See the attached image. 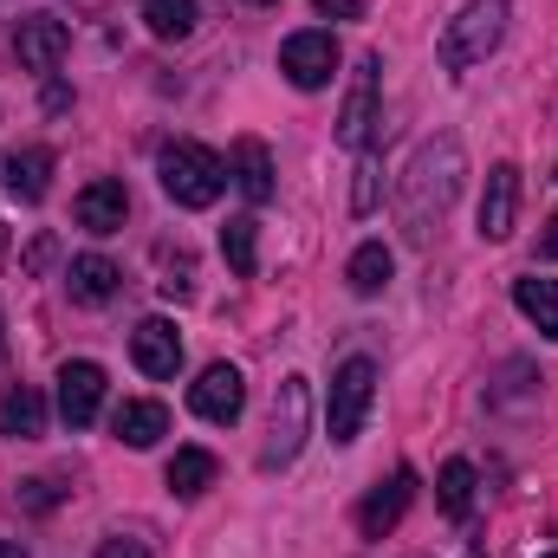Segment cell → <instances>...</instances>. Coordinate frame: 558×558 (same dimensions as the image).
Here are the masks:
<instances>
[{
    "instance_id": "6da1fadb",
    "label": "cell",
    "mask_w": 558,
    "mask_h": 558,
    "mask_svg": "<svg viewBox=\"0 0 558 558\" xmlns=\"http://www.w3.org/2000/svg\"><path fill=\"white\" fill-rule=\"evenodd\" d=\"M461 175H468V149H461L454 131H441V137H428L416 149V162H410L403 182H397V221H403L410 247H428V241H435L441 215H448L454 195H461Z\"/></svg>"
},
{
    "instance_id": "7a4b0ae2",
    "label": "cell",
    "mask_w": 558,
    "mask_h": 558,
    "mask_svg": "<svg viewBox=\"0 0 558 558\" xmlns=\"http://www.w3.org/2000/svg\"><path fill=\"white\" fill-rule=\"evenodd\" d=\"M156 175H162V195H169L175 208H215L221 189H228V162H221L208 143H189V137L162 149Z\"/></svg>"
},
{
    "instance_id": "3957f363",
    "label": "cell",
    "mask_w": 558,
    "mask_h": 558,
    "mask_svg": "<svg viewBox=\"0 0 558 558\" xmlns=\"http://www.w3.org/2000/svg\"><path fill=\"white\" fill-rule=\"evenodd\" d=\"M500 39H507V0H468V7L448 20V33H441V72L481 65Z\"/></svg>"
},
{
    "instance_id": "277c9868",
    "label": "cell",
    "mask_w": 558,
    "mask_h": 558,
    "mask_svg": "<svg viewBox=\"0 0 558 558\" xmlns=\"http://www.w3.org/2000/svg\"><path fill=\"white\" fill-rule=\"evenodd\" d=\"M371 397H377V364L371 357H344L338 377H331V403H325V428H331L338 448L357 441V428L371 416Z\"/></svg>"
},
{
    "instance_id": "5b68a950",
    "label": "cell",
    "mask_w": 558,
    "mask_h": 558,
    "mask_svg": "<svg viewBox=\"0 0 558 558\" xmlns=\"http://www.w3.org/2000/svg\"><path fill=\"white\" fill-rule=\"evenodd\" d=\"M305 416H312V390L305 377H286L274 397V422H267V448H260V468H292L299 448H305Z\"/></svg>"
},
{
    "instance_id": "8992f818",
    "label": "cell",
    "mask_w": 558,
    "mask_h": 558,
    "mask_svg": "<svg viewBox=\"0 0 558 558\" xmlns=\"http://www.w3.org/2000/svg\"><path fill=\"white\" fill-rule=\"evenodd\" d=\"M279 72L299 85V92H325L331 72H338V39L331 33H292L279 46Z\"/></svg>"
},
{
    "instance_id": "52a82bcc",
    "label": "cell",
    "mask_w": 558,
    "mask_h": 558,
    "mask_svg": "<svg viewBox=\"0 0 558 558\" xmlns=\"http://www.w3.org/2000/svg\"><path fill=\"white\" fill-rule=\"evenodd\" d=\"M189 410L202 422H234L247 410V377L234 364H208L195 384H189Z\"/></svg>"
},
{
    "instance_id": "ba28073f",
    "label": "cell",
    "mask_w": 558,
    "mask_h": 558,
    "mask_svg": "<svg viewBox=\"0 0 558 558\" xmlns=\"http://www.w3.org/2000/svg\"><path fill=\"white\" fill-rule=\"evenodd\" d=\"M13 52H20L26 72H59V59L72 52V26L52 20V13H26L13 26Z\"/></svg>"
},
{
    "instance_id": "9c48e42d",
    "label": "cell",
    "mask_w": 558,
    "mask_h": 558,
    "mask_svg": "<svg viewBox=\"0 0 558 558\" xmlns=\"http://www.w3.org/2000/svg\"><path fill=\"white\" fill-rule=\"evenodd\" d=\"M98 410H105V371L92 357L59 364V416L72 422V428H92Z\"/></svg>"
},
{
    "instance_id": "30bf717a",
    "label": "cell",
    "mask_w": 558,
    "mask_h": 558,
    "mask_svg": "<svg viewBox=\"0 0 558 558\" xmlns=\"http://www.w3.org/2000/svg\"><path fill=\"white\" fill-rule=\"evenodd\" d=\"M377 72H384V59L371 52V59L357 65V78H351V98H344V111H338V143H344V149H364L371 131H377Z\"/></svg>"
},
{
    "instance_id": "8fae6325",
    "label": "cell",
    "mask_w": 558,
    "mask_h": 558,
    "mask_svg": "<svg viewBox=\"0 0 558 558\" xmlns=\"http://www.w3.org/2000/svg\"><path fill=\"white\" fill-rule=\"evenodd\" d=\"M410 500H416V474H410V468H397L384 487H371V494H364V507H357V533H364V539L397 533V520L410 513Z\"/></svg>"
},
{
    "instance_id": "7c38bea8",
    "label": "cell",
    "mask_w": 558,
    "mask_h": 558,
    "mask_svg": "<svg viewBox=\"0 0 558 558\" xmlns=\"http://www.w3.org/2000/svg\"><path fill=\"white\" fill-rule=\"evenodd\" d=\"M520 221V169L494 162L487 169V195H481V241H507Z\"/></svg>"
},
{
    "instance_id": "4fadbf2b",
    "label": "cell",
    "mask_w": 558,
    "mask_h": 558,
    "mask_svg": "<svg viewBox=\"0 0 558 558\" xmlns=\"http://www.w3.org/2000/svg\"><path fill=\"white\" fill-rule=\"evenodd\" d=\"M72 215H78V228H85V234H118V228H124V215H131V195H124V182L98 175L92 189H78Z\"/></svg>"
},
{
    "instance_id": "5bb4252c",
    "label": "cell",
    "mask_w": 558,
    "mask_h": 558,
    "mask_svg": "<svg viewBox=\"0 0 558 558\" xmlns=\"http://www.w3.org/2000/svg\"><path fill=\"white\" fill-rule=\"evenodd\" d=\"M131 357H137L143 377H175V371H182V338H175V325H169V318H143L137 331H131Z\"/></svg>"
},
{
    "instance_id": "9a60e30c",
    "label": "cell",
    "mask_w": 558,
    "mask_h": 558,
    "mask_svg": "<svg viewBox=\"0 0 558 558\" xmlns=\"http://www.w3.org/2000/svg\"><path fill=\"white\" fill-rule=\"evenodd\" d=\"M228 182H234L254 208H267V202H274V149L260 137H241L234 143V162H228Z\"/></svg>"
},
{
    "instance_id": "2e32d148",
    "label": "cell",
    "mask_w": 558,
    "mask_h": 558,
    "mask_svg": "<svg viewBox=\"0 0 558 558\" xmlns=\"http://www.w3.org/2000/svg\"><path fill=\"white\" fill-rule=\"evenodd\" d=\"M111 435H118L124 448H156V441L169 435V410H162V403H124V410L111 416Z\"/></svg>"
},
{
    "instance_id": "e0dca14e",
    "label": "cell",
    "mask_w": 558,
    "mask_h": 558,
    "mask_svg": "<svg viewBox=\"0 0 558 558\" xmlns=\"http://www.w3.org/2000/svg\"><path fill=\"white\" fill-rule=\"evenodd\" d=\"M162 481H169V494L195 500V494H208V487H215V454H208V448H175V454H169V468H162Z\"/></svg>"
},
{
    "instance_id": "ac0fdd59",
    "label": "cell",
    "mask_w": 558,
    "mask_h": 558,
    "mask_svg": "<svg viewBox=\"0 0 558 558\" xmlns=\"http://www.w3.org/2000/svg\"><path fill=\"white\" fill-rule=\"evenodd\" d=\"M118 279H124V274H118L105 254H78V260H72V274H65V286H72V299H78V305H105V299L118 292Z\"/></svg>"
},
{
    "instance_id": "d6986e66",
    "label": "cell",
    "mask_w": 558,
    "mask_h": 558,
    "mask_svg": "<svg viewBox=\"0 0 558 558\" xmlns=\"http://www.w3.org/2000/svg\"><path fill=\"white\" fill-rule=\"evenodd\" d=\"M390 274H397V260H390V247H384V241H364V247L351 254V267H344V279H351V292H357V299H377V292L390 286Z\"/></svg>"
},
{
    "instance_id": "ffe728a7",
    "label": "cell",
    "mask_w": 558,
    "mask_h": 558,
    "mask_svg": "<svg viewBox=\"0 0 558 558\" xmlns=\"http://www.w3.org/2000/svg\"><path fill=\"white\" fill-rule=\"evenodd\" d=\"M7 189H13L20 202H39V195L52 189V149H20V156H7Z\"/></svg>"
},
{
    "instance_id": "44dd1931",
    "label": "cell",
    "mask_w": 558,
    "mask_h": 558,
    "mask_svg": "<svg viewBox=\"0 0 558 558\" xmlns=\"http://www.w3.org/2000/svg\"><path fill=\"white\" fill-rule=\"evenodd\" d=\"M513 305L558 344V279H513Z\"/></svg>"
},
{
    "instance_id": "7402d4cb",
    "label": "cell",
    "mask_w": 558,
    "mask_h": 558,
    "mask_svg": "<svg viewBox=\"0 0 558 558\" xmlns=\"http://www.w3.org/2000/svg\"><path fill=\"white\" fill-rule=\"evenodd\" d=\"M0 428L13 435V441H33L39 428H46V403H39V390H7V403H0Z\"/></svg>"
},
{
    "instance_id": "603a6c76",
    "label": "cell",
    "mask_w": 558,
    "mask_h": 558,
    "mask_svg": "<svg viewBox=\"0 0 558 558\" xmlns=\"http://www.w3.org/2000/svg\"><path fill=\"white\" fill-rule=\"evenodd\" d=\"M143 20H149L156 39H189L195 20H202V7L195 0H143Z\"/></svg>"
},
{
    "instance_id": "cb8c5ba5",
    "label": "cell",
    "mask_w": 558,
    "mask_h": 558,
    "mask_svg": "<svg viewBox=\"0 0 558 558\" xmlns=\"http://www.w3.org/2000/svg\"><path fill=\"white\" fill-rule=\"evenodd\" d=\"M435 487H441V513H448V520H468V513H474V468H468V461H448Z\"/></svg>"
},
{
    "instance_id": "d4e9b609",
    "label": "cell",
    "mask_w": 558,
    "mask_h": 558,
    "mask_svg": "<svg viewBox=\"0 0 558 558\" xmlns=\"http://www.w3.org/2000/svg\"><path fill=\"white\" fill-rule=\"evenodd\" d=\"M254 228H260L254 215H234V221L221 228V254H228V267H234L241 279H247L254 267H260V254H254Z\"/></svg>"
},
{
    "instance_id": "484cf974",
    "label": "cell",
    "mask_w": 558,
    "mask_h": 558,
    "mask_svg": "<svg viewBox=\"0 0 558 558\" xmlns=\"http://www.w3.org/2000/svg\"><path fill=\"white\" fill-rule=\"evenodd\" d=\"M351 208H357V215H371V208H377V162H364V169H357V195H351Z\"/></svg>"
},
{
    "instance_id": "4316f807",
    "label": "cell",
    "mask_w": 558,
    "mask_h": 558,
    "mask_svg": "<svg viewBox=\"0 0 558 558\" xmlns=\"http://www.w3.org/2000/svg\"><path fill=\"white\" fill-rule=\"evenodd\" d=\"M20 500H26L33 513H46V507L59 500V481H26V487H20Z\"/></svg>"
},
{
    "instance_id": "83f0119b",
    "label": "cell",
    "mask_w": 558,
    "mask_h": 558,
    "mask_svg": "<svg viewBox=\"0 0 558 558\" xmlns=\"http://www.w3.org/2000/svg\"><path fill=\"white\" fill-rule=\"evenodd\" d=\"M98 558H149V546H143V539H105Z\"/></svg>"
},
{
    "instance_id": "f1b7e54d",
    "label": "cell",
    "mask_w": 558,
    "mask_h": 558,
    "mask_svg": "<svg viewBox=\"0 0 558 558\" xmlns=\"http://www.w3.org/2000/svg\"><path fill=\"white\" fill-rule=\"evenodd\" d=\"M325 20H364V0H318Z\"/></svg>"
},
{
    "instance_id": "f546056e",
    "label": "cell",
    "mask_w": 558,
    "mask_h": 558,
    "mask_svg": "<svg viewBox=\"0 0 558 558\" xmlns=\"http://www.w3.org/2000/svg\"><path fill=\"white\" fill-rule=\"evenodd\" d=\"M539 260H558V208L546 215V234H539Z\"/></svg>"
},
{
    "instance_id": "4dcf8cb0",
    "label": "cell",
    "mask_w": 558,
    "mask_h": 558,
    "mask_svg": "<svg viewBox=\"0 0 558 558\" xmlns=\"http://www.w3.org/2000/svg\"><path fill=\"white\" fill-rule=\"evenodd\" d=\"M46 111H72V92L65 85H46Z\"/></svg>"
},
{
    "instance_id": "1f68e13d",
    "label": "cell",
    "mask_w": 558,
    "mask_h": 558,
    "mask_svg": "<svg viewBox=\"0 0 558 558\" xmlns=\"http://www.w3.org/2000/svg\"><path fill=\"white\" fill-rule=\"evenodd\" d=\"M0 558H26V546H0Z\"/></svg>"
},
{
    "instance_id": "d6a6232c",
    "label": "cell",
    "mask_w": 558,
    "mask_h": 558,
    "mask_svg": "<svg viewBox=\"0 0 558 558\" xmlns=\"http://www.w3.org/2000/svg\"><path fill=\"white\" fill-rule=\"evenodd\" d=\"M0 351H7V338H0Z\"/></svg>"
},
{
    "instance_id": "836d02e7",
    "label": "cell",
    "mask_w": 558,
    "mask_h": 558,
    "mask_svg": "<svg viewBox=\"0 0 558 558\" xmlns=\"http://www.w3.org/2000/svg\"><path fill=\"white\" fill-rule=\"evenodd\" d=\"M254 7H267V0H254Z\"/></svg>"
},
{
    "instance_id": "e575fe53",
    "label": "cell",
    "mask_w": 558,
    "mask_h": 558,
    "mask_svg": "<svg viewBox=\"0 0 558 558\" xmlns=\"http://www.w3.org/2000/svg\"><path fill=\"white\" fill-rule=\"evenodd\" d=\"M0 241H7V228H0Z\"/></svg>"
},
{
    "instance_id": "d590c367",
    "label": "cell",
    "mask_w": 558,
    "mask_h": 558,
    "mask_svg": "<svg viewBox=\"0 0 558 558\" xmlns=\"http://www.w3.org/2000/svg\"><path fill=\"white\" fill-rule=\"evenodd\" d=\"M546 558H558V553H546Z\"/></svg>"
}]
</instances>
